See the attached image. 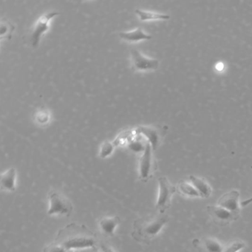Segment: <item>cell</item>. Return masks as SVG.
I'll return each instance as SVG.
<instances>
[{
  "label": "cell",
  "mask_w": 252,
  "mask_h": 252,
  "mask_svg": "<svg viewBox=\"0 0 252 252\" xmlns=\"http://www.w3.org/2000/svg\"><path fill=\"white\" fill-rule=\"evenodd\" d=\"M66 250L94 249L98 246L97 236L85 225L71 222L59 231L54 241Z\"/></svg>",
  "instance_id": "6da1fadb"
},
{
  "label": "cell",
  "mask_w": 252,
  "mask_h": 252,
  "mask_svg": "<svg viewBox=\"0 0 252 252\" xmlns=\"http://www.w3.org/2000/svg\"><path fill=\"white\" fill-rule=\"evenodd\" d=\"M169 221V215L158 212L156 215L138 218L132 224L131 236L138 243L150 244Z\"/></svg>",
  "instance_id": "7a4b0ae2"
},
{
  "label": "cell",
  "mask_w": 252,
  "mask_h": 252,
  "mask_svg": "<svg viewBox=\"0 0 252 252\" xmlns=\"http://www.w3.org/2000/svg\"><path fill=\"white\" fill-rule=\"evenodd\" d=\"M175 192H177L176 187L171 184L166 177L158 178V194L156 204V209L158 213L165 214L169 209Z\"/></svg>",
  "instance_id": "3957f363"
},
{
  "label": "cell",
  "mask_w": 252,
  "mask_h": 252,
  "mask_svg": "<svg viewBox=\"0 0 252 252\" xmlns=\"http://www.w3.org/2000/svg\"><path fill=\"white\" fill-rule=\"evenodd\" d=\"M153 150L150 143H146L145 150L139 159L138 178L140 181L144 183L148 182L157 169V164L153 156Z\"/></svg>",
  "instance_id": "277c9868"
},
{
  "label": "cell",
  "mask_w": 252,
  "mask_h": 252,
  "mask_svg": "<svg viewBox=\"0 0 252 252\" xmlns=\"http://www.w3.org/2000/svg\"><path fill=\"white\" fill-rule=\"evenodd\" d=\"M49 209L48 215H64L70 217L73 211L71 201L67 197L57 191H51L48 194Z\"/></svg>",
  "instance_id": "5b68a950"
},
{
  "label": "cell",
  "mask_w": 252,
  "mask_h": 252,
  "mask_svg": "<svg viewBox=\"0 0 252 252\" xmlns=\"http://www.w3.org/2000/svg\"><path fill=\"white\" fill-rule=\"evenodd\" d=\"M206 210L214 222L220 226H226L240 218L239 215H235L218 205H209L206 206Z\"/></svg>",
  "instance_id": "8992f818"
},
{
  "label": "cell",
  "mask_w": 252,
  "mask_h": 252,
  "mask_svg": "<svg viewBox=\"0 0 252 252\" xmlns=\"http://www.w3.org/2000/svg\"><path fill=\"white\" fill-rule=\"evenodd\" d=\"M59 14H60L58 12L51 11V12L44 14L38 19L34 27H33V31H32V39H31L32 46L33 48H36L39 46L41 37L49 29L50 22Z\"/></svg>",
  "instance_id": "52a82bcc"
},
{
  "label": "cell",
  "mask_w": 252,
  "mask_h": 252,
  "mask_svg": "<svg viewBox=\"0 0 252 252\" xmlns=\"http://www.w3.org/2000/svg\"><path fill=\"white\" fill-rule=\"evenodd\" d=\"M131 57L134 70H157L158 68V60L146 57L137 49L131 51Z\"/></svg>",
  "instance_id": "ba28073f"
},
{
  "label": "cell",
  "mask_w": 252,
  "mask_h": 252,
  "mask_svg": "<svg viewBox=\"0 0 252 252\" xmlns=\"http://www.w3.org/2000/svg\"><path fill=\"white\" fill-rule=\"evenodd\" d=\"M239 197H240V192L237 190H231L220 197L218 205L240 216Z\"/></svg>",
  "instance_id": "9c48e42d"
},
{
  "label": "cell",
  "mask_w": 252,
  "mask_h": 252,
  "mask_svg": "<svg viewBox=\"0 0 252 252\" xmlns=\"http://www.w3.org/2000/svg\"><path fill=\"white\" fill-rule=\"evenodd\" d=\"M192 245L203 252H222L224 249L223 245L219 240L209 237L194 239Z\"/></svg>",
  "instance_id": "30bf717a"
},
{
  "label": "cell",
  "mask_w": 252,
  "mask_h": 252,
  "mask_svg": "<svg viewBox=\"0 0 252 252\" xmlns=\"http://www.w3.org/2000/svg\"><path fill=\"white\" fill-rule=\"evenodd\" d=\"M121 222L122 220L119 216L103 217L98 220V229L104 237H113Z\"/></svg>",
  "instance_id": "8fae6325"
},
{
  "label": "cell",
  "mask_w": 252,
  "mask_h": 252,
  "mask_svg": "<svg viewBox=\"0 0 252 252\" xmlns=\"http://www.w3.org/2000/svg\"><path fill=\"white\" fill-rule=\"evenodd\" d=\"M1 189L14 192L17 188V171L14 168H10L1 175L0 179Z\"/></svg>",
  "instance_id": "7c38bea8"
},
{
  "label": "cell",
  "mask_w": 252,
  "mask_h": 252,
  "mask_svg": "<svg viewBox=\"0 0 252 252\" xmlns=\"http://www.w3.org/2000/svg\"><path fill=\"white\" fill-rule=\"evenodd\" d=\"M137 130L140 134H142L148 139L149 143L153 150H157L159 144H160V140H161L160 139L161 136H160L158 129L152 127V126H139Z\"/></svg>",
  "instance_id": "4fadbf2b"
},
{
  "label": "cell",
  "mask_w": 252,
  "mask_h": 252,
  "mask_svg": "<svg viewBox=\"0 0 252 252\" xmlns=\"http://www.w3.org/2000/svg\"><path fill=\"white\" fill-rule=\"evenodd\" d=\"M190 182L200 194L201 198H209L212 194V187L203 178L194 175H190Z\"/></svg>",
  "instance_id": "5bb4252c"
},
{
  "label": "cell",
  "mask_w": 252,
  "mask_h": 252,
  "mask_svg": "<svg viewBox=\"0 0 252 252\" xmlns=\"http://www.w3.org/2000/svg\"><path fill=\"white\" fill-rule=\"evenodd\" d=\"M119 36L125 40L134 42L141 40H150L152 39V36L146 33L141 28H138L132 32H120Z\"/></svg>",
  "instance_id": "9a60e30c"
},
{
  "label": "cell",
  "mask_w": 252,
  "mask_h": 252,
  "mask_svg": "<svg viewBox=\"0 0 252 252\" xmlns=\"http://www.w3.org/2000/svg\"><path fill=\"white\" fill-rule=\"evenodd\" d=\"M177 192L181 195L186 197H200V194L197 191L194 186L191 183L187 182V181H179L176 186Z\"/></svg>",
  "instance_id": "2e32d148"
},
{
  "label": "cell",
  "mask_w": 252,
  "mask_h": 252,
  "mask_svg": "<svg viewBox=\"0 0 252 252\" xmlns=\"http://www.w3.org/2000/svg\"><path fill=\"white\" fill-rule=\"evenodd\" d=\"M135 13L138 14L141 21H150V20H167L170 17L167 14H160V13L152 12V11H144V10L136 9Z\"/></svg>",
  "instance_id": "e0dca14e"
},
{
  "label": "cell",
  "mask_w": 252,
  "mask_h": 252,
  "mask_svg": "<svg viewBox=\"0 0 252 252\" xmlns=\"http://www.w3.org/2000/svg\"><path fill=\"white\" fill-rule=\"evenodd\" d=\"M246 248V243L243 240L235 239L231 240L226 246H224L222 252H238Z\"/></svg>",
  "instance_id": "ac0fdd59"
},
{
  "label": "cell",
  "mask_w": 252,
  "mask_h": 252,
  "mask_svg": "<svg viewBox=\"0 0 252 252\" xmlns=\"http://www.w3.org/2000/svg\"><path fill=\"white\" fill-rule=\"evenodd\" d=\"M113 150H114V144L110 142V141H106L101 146V150H100V156L102 158H105L108 157L112 154Z\"/></svg>",
  "instance_id": "d6986e66"
},
{
  "label": "cell",
  "mask_w": 252,
  "mask_h": 252,
  "mask_svg": "<svg viewBox=\"0 0 252 252\" xmlns=\"http://www.w3.org/2000/svg\"><path fill=\"white\" fill-rule=\"evenodd\" d=\"M14 27L11 23L5 22V23H2L1 25V39L4 37L7 38L9 36L11 38Z\"/></svg>",
  "instance_id": "ffe728a7"
},
{
  "label": "cell",
  "mask_w": 252,
  "mask_h": 252,
  "mask_svg": "<svg viewBox=\"0 0 252 252\" xmlns=\"http://www.w3.org/2000/svg\"><path fill=\"white\" fill-rule=\"evenodd\" d=\"M43 252H67V250L58 243L53 242L44 249Z\"/></svg>",
  "instance_id": "44dd1931"
},
{
  "label": "cell",
  "mask_w": 252,
  "mask_h": 252,
  "mask_svg": "<svg viewBox=\"0 0 252 252\" xmlns=\"http://www.w3.org/2000/svg\"><path fill=\"white\" fill-rule=\"evenodd\" d=\"M145 145L139 141H132L130 144H129V148L132 151L135 152V153H141V152H144L145 150Z\"/></svg>",
  "instance_id": "7402d4cb"
},
{
  "label": "cell",
  "mask_w": 252,
  "mask_h": 252,
  "mask_svg": "<svg viewBox=\"0 0 252 252\" xmlns=\"http://www.w3.org/2000/svg\"><path fill=\"white\" fill-rule=\"evenodd\" d=\"M97 248H98L100 252H116L113 250V248L110 245L106 243L105 242H98Z\"/></svg>",
  "instance_id": "603a6c76"
},
{
  "label": "cell",
  "mask_w": 252,
  "mask_h": 252,
  "mask_svg": "<svg viewBox=\"0 0 252 252\" xmlns=\"http://www.w3.org/2000/svg\"><path fill=\"white\" fill-rule=\"evenodd\" d=\"M251 168H252V166H251ZM252 203V197H251V198L247 199V200H243V201L241 202V206H243V207H246V206H247L248 205L251 204V203Z\"/></svg>",
  "instance_id": "cb8c5ba5"
},
{
  "label": "cell",
  "mask_w": 252,
  "mask_h": 252,
  "mask_svg": "<svg viewBox=\"0 0 252 252\" xmlns=\"http://www.w3.org/2000/svg\"><path fill=\"white\" fill-rule=\"evenodd\" d=\"M94 249H79V250L67 251V252H93Z\"/></svg>",
  "instance_id": "d4e9b609"
},
{
  "label": "cell",
  "mask_w": 252,
  "mask_h": 252,
  "mask_svg": "<svg viewBox=\"0 0 252 252\" xmlns=\"http://www.w3.org/2000/svg\"><path fill=\"white\" fill-rule=\"evenodd\" d=\"M93 252H100L99 250H98V248H94V251H93Z\"/></svg>",
  "instance_id": "484cf974"
}]
</instances>
